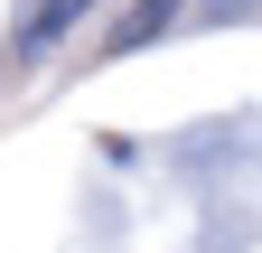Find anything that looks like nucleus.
<instances>
[{"label": "nucleus", "instance_id": "obj_2", "mask_svg": "<svg viewBox=\"0 0 262 253\" xmlns=\"http://www.w3.org/2000/svg\"><path fill=\"white\" fill-rule=\"evenodd\" d=\"M178 10H187V0H131V10L103 28V47H113V56H122V47H150V38H159V28H169Z\"/></svg>", "mask_w": 262, "mask_h": 253}, {"label": "nucleus", "instance_id": "obj_1", "mask_svg": "<svg viewBox=\"0 0 262 253\" xmlns=\"http://www.w3.org/2000/svg\"><path fill=\"white\" fill-rule=\"evenodd\" d=\"M75 19H94V0H38V10H28V28H19V66H38V56H56L66 38H75Z\"/></svg>", "mask_w": 262, "mask_h": 253}]
</instances>
